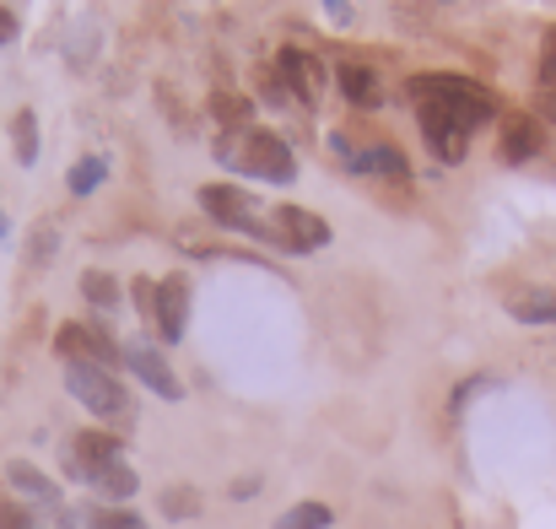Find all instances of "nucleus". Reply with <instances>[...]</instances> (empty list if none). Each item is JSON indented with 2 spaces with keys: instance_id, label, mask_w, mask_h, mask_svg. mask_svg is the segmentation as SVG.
<instances>
[{
  "instance_id": "nucleus-15",
  "label": "nucleus",
  "mask_w": 556,
  "mask_h": 529,
  "mask_svg": "<svg viewBox=\"0 0 556 529\" xmlns=\"http://www.w3.org/2000/svg\"><path fill=\"white\" fill-rule=\"evenodd\" d=\"M508 314L519 325H556V292L552 287H525L508 298Z\"/></svg>"
},
{
  "instance_id": "nucleus-4",
  "label": "nucleus",
  "mask_w": 556,
  "mask_h": 529,
  "mask_svg": "<svg viewBox=\"0 0 556 529\" xmlns=\"http://www.w3.org/2000/svg\"><path fill=\"white\" fill-rule=\"evenodd\" d=\"M200 211H205L211 222L232 227V232H249V238H260V243H270V249H287L281 232H276L265 216H254V194H243L238 184H205V189H200Z\"/></svg>"
},
{
  "instance_id": "nucleus-7",
  "label": "nucleus",
  "mask_w": 556,
  "mask_h": 529,
  "mask_svg": "<svg viewBox=\"0 0 556 529\" xmlns=\"http://www.w3.org/2000/svg\"><path fill=\"white\" fill-rule=\"evenodd\" d=\"M276 76H281V87L298 98V103H319V92H325V60L319 54H308V49H298V43H287L281 54H276Z\"/></svg>"
},
{
  "instance_id": "nucleus-27",
  "label": "nucleus",
  "mask_w": 556,
  "mask_h": 529,
  "mask_svg": "<svg viewBox=\"0 0 556 529\" xmlns=\"http://www.w3.org/2000/svg\"><path fill=\"white\" fill-rule=\"evenodd\" d=\"M260 492H265V476H238V481L227 487V497H232V503H254Z\"/></svg>"
},
{
  "instance_id": "nucleus-21",
  "label": "nucleus",
  "mask_w": 556,
  "mask_h": 529,
  "mask_svg": "<svg viewBox=\"0 0 556 529\" xmlns=\"http://www.w3.org/2000/svg\"><path fill=\"white\" fill-rule=\"evenodd\" d=\"M103 178H109V163H103V158H81V163L65 174V189H71V194H92Z\"/></svg>"
},
{
  "instance_id": "nucleus-10",
  "label": "nucleus",
  "mask_w": 556,
  "mask_h": 529,
  "mask_svg": "<svg viewBox=\"0 0 556 529\" xmlns=\"http://www.w3.org/2000/svg\"><path fill=\"white\" fill-rule=\"evenodd\" d=\"M125 367L157 394V400H179L185 389H179V373L168 367V356L157 352V347H147V341H130L125 347Z\"/></svg>"
},
{
  "instance_id": "nucleus-31",
  "label": "nucleus",
  "mask_w": 556,
  "mask_h": 529,
  "mask_svg": "<svg viewBox=\"0 0 556 529\" xmlns=\"http://www.w3.org/2000/svg\"><path fill=\"white\" fill-rule=\"evenodd\" d=\"M0 238H5V211H0Z\"/></svg>"
},
{
  "instance_id": "nucleus-25",
  "label": "nucleus",
  "mask_w": 556,
  "mask_h": 529,
  "mask_svg": "<svg viewBox=\"0 0 556 529\" xmlns=\"http://www.w3.org/2000/svg\"><path fill=\"white\" fill-rule=\"evenodd\" d=\"M0 529H38V525H33V514L16 497H0Z\"/></svg>"
},
{
  "instance_id": "nucleus-13",
  "label": "nucleus",
  "mask_w": 556,
  "mask_h": 529,
  "mask_svg": "<svg viewBox=\"0 0 556 529\" xmlns=\"http://www.w3.org/2000/svg\"><path fill=\"white\" fill-rule=\"evenodd\" d=\"M87 487H92V497H103L109 508H125L136 492H141V476L119 459V465H103V470H92L87 476Z\"/></svg>"
},
{
  "instance_id": "nucleus-22",
  "label": "nucleus",
  "mask_w": 556,
  "mask_h": 529,
  "mask_svg": "<svg viewBox=\"0 0 556 529\" xmlns=\"http://www.w3.org/2000/svg\"><path fill=\"white\" fill-rule=\"evenodd\" d=\"M163 514H168V519H194V514H200V492H194V487H168V492H163Z\"/></svg>"
},
{
  "instance_id": "nucleus-12",
  "label": "nucleus",
  "mask_w": 556,
  "mask_h": 529,
  "mask_svg": "<svg viewBox=\"0 0 556 529\" xmlns=\"http://www.w3.org/2000/svg\"><path fill=\"white\" fill-rule=\"evenodd\" d=\"M5 487H11L16 497H27V503H38V508H54V514H60V487H54L43 470H33L27 459H11V465H5Z\"/></svg>"
},
{
  "instance_id": "nucleus-28",
  "label": "nucleus",
  "mask_w": 556,
  "mask_h": 529,
  "mask_svg": "<svg viewBox=\"0 0 556 529\" xmlns=\"http://www.w3.org/2000/svg\"><path fill=\"white\" fill-rule=\"evenodd\" d=\"M16 33H22V27H16V16L0 5V43H16Z\"/></svg>"
},
{
  "instance_id": "nucleus-20",
  "label": "nucleus",
  "mask_w": 556,
  "mask_h": 529,
  "mask_svg": "<svg viewBox=\"0 0 556 529\" xmlns=\"http://www.w3.org/2000/svg\"><path fill=\"white\" fill-rule=\"evenodd\" d=\"M330 525H336V514L325 503H298V508H287L276 519V529H330Z\"/></svg>"
},
{
  "instance_id": "nucleus-14",
  "label": "nucleus",
  "mask_w": 556,
  "mask_h": 529,
  "mask_svg": "<svg viewBox=\"0 0 556 529\" xmlns=\"http://www.w3.org/2000/svg\"><path fill=\"white\" fill-rule=\"evenodd\" d=\"M336 81H341V92H346L352 109H378V103H383L372 65H352V60H346V65H336Z\"/></svg>"
},
{
  "instance_id": "nucleus-17",
  "label": "nucleus",
  "mask_w": 556,
  "mask_h": 529,
  "mask_svg": "<svg viewBox=\"0 0 556 529\" xmlns=\"http://www.w3.org/2000/svg\"><path fill=\"white\" fill-rule=\"evenodd\" d=\"M81 298H87L98 314H114V308H119V281L103 276V270H87V276H81Z\"/></svg>"
},
{
  "instance_id": "nucleus-18",
  "label": "nucleus",
  "mask_w": 556,
  "mask_h": 529,
  "mask_svg": "<svg viewBox=\"0 0 556 529\" xmlns=\"http://www.w3.org/2000/svg\"><path fill=\"white\" fill-rule=\"evenodd\" d=\"M81 529H147V519H141V514H130V508L92 503V508L81 514Z\"/></svg>"
},
{
  "instance_id": "nucleus-9",
  "label": "nucleus",
  "mask_w": 556,
  "mask_h": 529,
  "mask_svg": "<svg viewBox=\"0 0 556 529\" xmlns=\"http://www.w3.org/2000/svg\"><path fill=\"white\" fill-rule=\"evenodd\" d=\"M497 152H503V163H535L546 152V119L541 114H508Z\"/></svg>"
},
{
  "instance_id": "nucleus-24",
  "label": "nucleus",
  "mask_w": 556,
  "mask_h": 529,
  "mask_svg": "<svg viewBox=\"0 0 556 529\" xmlns=\"http://www.w3.org/2000/svg\"><path fill=\"white\" fill-rule=\"evenodd\" d=\"M54 249H60V232H54V227H38V232H33L27 260H33V265H43V260H54Z\"/></svg>"
},
{
  "instance_id": "nucleus-11",
  "label": "nucleus",
  "mask_w": 556,
  "mask_h": 529,
  "mask_svg": "<svg viewBox=\"0 0 556 529\" xmlns=\"http://www.w3.org/2000/svg\"><path fill=\"white\" fill-rule=\"evenodd\" d=\"M157 336L163 341H185L189 330V281L185 276H168V281H157Z\"/></svg>"
},
{
  "instance_id": "nucleus-2",
  "label": "nucleus",
  "mask_w": 556,
  "mask_h": 529,
  "mask_svg": "<svg viewBox=\"0 0 556 529\" xmlns=\"http://www.w3.org/2000/svg\"><path fill=\"white\" fill-rule=\"evenodd\" d=\"M216 163L227 174L243 178H265V184H292L298 178V158L281 136H270L265 125H249V130H222L216 136Z\"/></svg>"
},
{
  "instance_id": "nucleus-26",
  "label": "nucleus",
  "mask_w": 556,
  "mask_h": 529,
  "mask_svg": "<svg viewBox=\"0 0 556 529\" xmlns=\"http://www.w3.org/2000/svg\"><path fill=\"white\" fill-rule=\"evenodd\" d=\"M130 298H136V308H141L147 319H157V281H152V276H136V292H130Z\"/></svg>"
},
{
  "instance_id": "nucleus-30",
  "label": "nucleus",
  "mask_w": 556,
  "mask_h": 529,
  "mask_svg": "<svg viewBox=\"0 0 556 529\" xmlns=\"http://www.w3.org/2000/svg\"><path fill=\"white\" fill-rule=\"evenodd\" d=\"M541 119H546V125H556V87H552V92H541Z\"/></svg>"
},
{
  "instance_id": "nucleus-3",
  "label": "nucleus",
  "mask_w": 556,
  "mask_h": 529,
  "mask_svg": "<svg viewBox=\"0 0 556 529\" xmlns=\"http://www.w3.org/2000/svg\"><path fill=\"white\" fill-rule=\"evenodd\" d=\"M65 389L98 416V421H119V427H130L136 421V411H130V394H125V383L109 373V367H92V362H65Z\"/></svg>"
},
{
  "instance_id": "nucleus-29",
  "label": "nucleus",
  "mask_w": 556,
  "mask_h": 529,
  "mask_svg": "<svg viewBox=\"0 0 556 529\" xmlns=\"http://www.w3.org/2000/svg\"><path fill=\"white\" fill-rule=\"evenodd\" d=\"M330 5V16H336V27H346L352 22V0H325Z\"/></svg>"
},
{
  "instance_id": "nucleus-23",
  "label": "nucleus",
  "mask_w": 556,
  "mask_h": 529,
  "mask_svg": "<svg viewBox=\"0 0 556 529\" xmlns=\"http://www.w3.org/2000/svg\"><path fill=\"white\" fill-rule=\"evenodd\" d=\"M535 76H541V92H552L556 87V27L546 33V43H541V65H535Z\"/></svg>"
},
{
  "instance_id": "nucleus-6",
  "label": "nucleus",
  "mask_w": 556,
  "mask_h": 529,
  "mask_svg": "<svg viewBox=\"0 0 556 529\" xmlns=\"http://www.w3.org/2000/svg\"><path fill=\"white\" fill-rule=\"evenodd\" d=\"M270 227L281 232L287 254H319V249H330V222L314 216V211H303V205H276L270 211Z\"/></svg>"
},
{
  "instance_id": "nucleus-1",
  "label": "nucleus",
  "mask_w": 556,
  "mask_h": 529,
  "mask_svg": "<svg viewBox=\"0 0 556 529\" xmlns=\"http://www.w3.org/2000/svg\"><path fill=\"white\" fill-rule=\"evenodd\" d=\"M405 98L416 103L421 136H427L438 163H465L470 136L486 119H497V98L481 81H465V76H410Z\"/></svg>"
},
{
  "instance_id": "nucleus-19",
  "label": "nucleus",
  "mask_w": 556,
  "mask_h": 529,
  "mask_svg": "<svg viewBox=\"0 0 556 529\" xmlns=\"http://www.w3.org/2000/svg\"><path fill=\"white\" fill-rule=\"evenodd\" d=\"M211 114H216L222 130H249V125H254V109H249L243 98H232V92H216V98H211Z\"/></svg>"
},
{
  "instance_id": "nucleus-16",
  "label": "nucleus",
  "mask_w": 556,
  "mask_h": 529,
  "mask_svg": "<svg viewBox=\"0 0 556 529\" xmlns=\"http://www.w3.org/2000/svg\"><path fill=\"white\" fill-rule=\"evenodd\" d=\"M11 147H16V163H22V168L38 163V114H33V109H16V114H11Z\"/></svg>"
},
{
  "instance_id": "nucleus-5",
  "label": "nucleus",
  "mask_w": 556,
  "mask_h": 529,
  "mask_svg": "<svg viewBox=\"0 0 556 529\" xmlns=\"http://www.w3.org/2000/svg\"><path fill=\"white\" fill-rule=\"evenodd\" d=\"M54 352L65 356V362H92V367H119L125 362V347H114V336L103 330V325H60V336H54Z\"/></svg>"
},
{
  "instance_id": "nucleus-8",
  "label": "nucleus",
  "mask_w": 556,
  "mask_h": 529,
  "mask_svg": "<svg viewBox=\"0 0 556 529\" xmlns=\"http://www.w3.org/2000/svg\"><path fill=\"white\" fill-rule=\"evenodd\" d=\"M119 454H125V438H119V432L87 427V432H76V438H71V449H65V470L87 481L92 470H103V465H119Z\"/></svg>"
}]
</instances>
